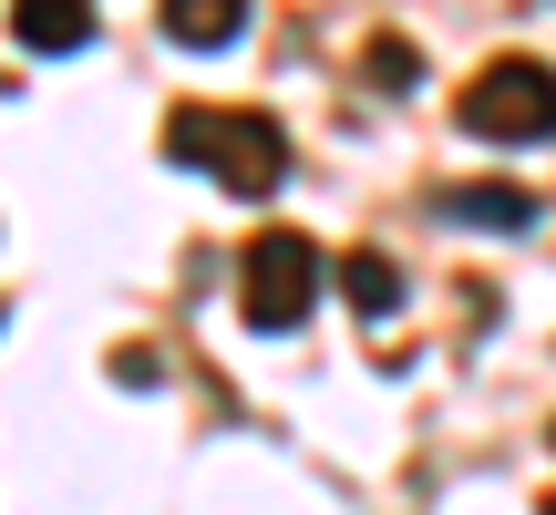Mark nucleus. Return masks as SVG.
<instances>
[{
  "label": "nucleus",
  "mask_w": 556,
  "mask_h": 515,
  "mask_svg": "<svg viewBox=\"0 0 556 515\" xmlns=\"http://www.w3.org/2000/svg\"><path fill=\"white\" fill-rule=\"evenodd\" d=\"M165 155H176L186 176L227 186V197L289 186V135H278L268 114H238V103H176V114H165Z\"/></svg>",
  "instance_id": "nucleus-1"
},
{
  "label": "nucleus",
  "mask_w": 556,
  "mask_h": 515,
  "mask_svg": "<svg viewBox=\"0 0 556 515\" xmlns=\"http://www.w3.org/2000/svg\"><path fill=\"white\" fill-rule=\"evenodd\" d=\"M454 124L475 145H556V73H546L536 52H495L454 93Z\"/></svg>",
  "instance_id": "nucleus-2"
},
{
  "label": "nucleus",
  "mask_w": 556,
  "mask_h": 515,
  "mask_svg": "<svg viewBox=\"0 0 556 515\" xmlns=\"http://www.w3.org/2000/svg\"><path fill=\"white\" fill-rule=\"evenodd\" d=\"M238 310H248V330H299V319L319 310V248L299 238V227H268V238L248 248Z\"/></svg>",
  "instance_id": "nucleus-3"
},
{
  "label": "nucleus",
  "mask_w": 556,
  "mask_h": 515,
  "mask_svg": "<svg viewBox=\"0 0 556 515\" xmlns=\"http://www.w3.org/2000/svg\"><path fill=\"white\" fill-rule=\"evenodd\" d=\"M11 41L21 52H83L93 41V0H11Z\"/></svg>",
  "instance_id": "nucleus-4"
},
{
  "label": "nucleus",
  "mask_w": 556,
  "mask_h": 515,
  "mask_svg": "<svg viewBox=\"0 0 556 515\" xmlns=\"http://www.w3.org/2000/svg\"><path fill=\"white\" fill-rule=\"evenodd\" d=\"M433 217H454V227H495V238H516V227H536V197H526V186H443V197H433Z\"/></svg>",
  "instance_id": "nucleus-5"
},
{
  "label": "nucleus",
  "mask_w": 556,
  "mask_h": 515,
  "mask_svg": "<svg viewBox=\"0 0 556 515\" xmlns=\"http://www.w3.org/2000/svg\"><path fill=\"white\" fill-rule=\"evenodd\" d=\"M165 41H186V52H227V41L248 32V0H165Z\"/></svg>",
  "instance_id": "nucleus-6"
},
{
  "label": "nucleus",
  "mask_w": 556,
  "mask_h": 515,
  "mask_svg": "<svg viewBox=\"0 0 556 515\" xmlns=\"http://www.w3.org/2000/svg\"><path fill=\"white\" fill-rule=\"evenodd\" d=\"M402 289H413V278L392 268V248H351V258H340V299H351L361 319H392Z\"/></svg>",
  "instance_id": "nucleus-7"
},
{
  "label": "nucleus",
  "mask_w": 556,
  "mask_h": 515,
  "mask_svg": "<svg viewBox=\"0 0 556 515\" xmlns=\"http://www.w3.org/2000/svg\"><path fill=\"white\" fill-rule=\"evenodd\" d=\"M361 73H371V83H381V93H402V83H413V73H422V62H413V41H392V32H381V41H371V52H361Z\"/></svg>",
  "instance_id": "nucleus-8"
},
{
  "label": "nucleus",
  "mask_w": 556,
  "mask_h": 515,
  "mask_svg": "<svg viewBox=\"0 0 556 515\" xmlns=\"http://www.w3.org/2000/svg\"><path fill=\"white\" fill-rule=\"evenodd\" d=\"M546 515H556V495H546Z\"/></svg>",
  "instance_id": "nucleus-9"
},
{
  "label": "nucleus",
  "mask_w": 556,
  "mask_h": 515,
  "mask_svg": "<svg viewBox=\"0 0 556 515\" xmlns=\"http://www.w3.org/2000/svg\"><path fill=\"white\" fill-rule=\"evenodd\" d=\"M546 434H556V423H546Z\"/></svg>",
  "instance_id": "nucleus-10"
}]
</instances>
